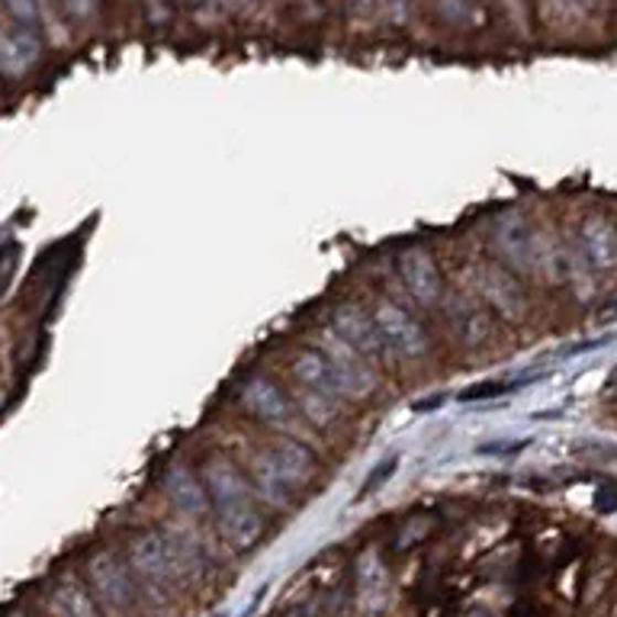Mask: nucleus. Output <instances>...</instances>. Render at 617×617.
I'll return each mask as SVG.
<instances>
[{
	"mask_svg": "<svg viewBox=\"0 0 617 617\" xmlns=\"http://www.w3.org/2000/svg\"><path fill=\"white\" fill-rule=\"evenodd\" d=\"M296 396L302 402L306 415L316 425H331L338 418V405L348 400L334 366L326 358V351H299L290 363Z\"/></svg>",
	"mask_w": 617,
	"mask_h": 617,
	"instance_id": "3",
	"label": "nucleus"
},
{
	"mask_svg": "<svg viewBox=\"0 0 617 617\" xmlns=\"http://www.w3.org/2000/svg\"><path fill=\"white\" fill-rule=\"evenodd\" d=\"M164 489H168V496H171L187 514H196V511H203L210 506V496H206L203 479H196L193 472L181 470V467H174V470L164 476Z\"/></svg>",
	"mask_w": 617,
	"mask_h": 617,
	"instance_id": "11",
	"label": "nucleus"
},
{
	"mask_svg": "<svg viewBox=\"0 0 617 617\" xmlns=\"http://www.w3.org/2000/svg\"><path fill=\"white\" fill-rule=\"evenodd\" d=\"M319 351H326V358L331 361V366H334V373H338V380H341L348 400H351V396H366V393H373L376 373H373V366H370V361L363 358L361 351H354V348H351L348 341H341L334 331H326Z\"/></svg>",
	"mask_w": 617,
	"mask_h": 617,
	"instance_id": "4",
	"label": "nucleus"
},
{
	"mask_svg": "<svg viewBox=\"0 0 617 617\" xmlns=\"http://www.w3.org/2000/svg\"><path fill=\"white\" fill-rule=\"evenodd\" d=\"M400 274L415 302H422V306L437 302V296H440V274H437L432 257L422 255V252H408L400 260Z\"/></svg>",
	"mask_w": 617,
	"mask_h": 617,
	"instance_id": "8",
	"label": "nucleus"
},
{
	"mask_svg": "<svg viewBox=\"0 0 617 617\" xmlns=\"http://www.w3.org/2000/svg\"><path fill=\"white\" fill-rule=\"evenodd\" d=\"M373 319H376V328L386 341V351H393L400 358H422L428 351V338H425L422 326L408 312H402L400 306L380 302L373 309Z\"/></svg>",
	"mask_w": 617,
	"mask_h": 617,
	"instance_id": "5",
	"label": "nucleus"
},
{
	"mask_svg": "<svg viewBox=\"0 0 617 617\" xmlns=\"http://www.w3.org/2000/svg\"><path fill=\"white\" fill-rule=\"evenodd\" d=\"M238 400L264 425H284L290 418V402L284 396V390L264 373H255L242 383Z\"/></svg>",
	"mask_w": 617,
	"mask_h": 617,
	"instance_id": "7",
	"label": "nucleus"
},
{
	"mask_svg": "<svg viewBox=\"0 0 617 617\" xmlns=\"http://www.w3.org/2000/svg\"><path fill=\"white\" fill-rule=\"evenodd\" d=\"M203 486L210 496V506L216 514L219 531L228 538V544L248 550L260 538V511H257L255 486L235 470L228 460L213 457L203 467Z\"/></svg>",
	"mask_w": 617,
	"mask_h": 617,
	"instance_id": "1",
	"label": "nucleus"
},
{
	"mask_svg": "<svg viewBox=\"0 0 617 617\" xmlns=\"http://www.w3.org/2000/svg\"><path fill=\"white\" fill-rule=\"evenodd\" d=\"M39 58V39L33 36L30 26L10 23L3 30V72L10 77L23 74L26 68H33Z\"/></svg>",
	"mask_w": 617,
	"mask_h": 617,
	"instance_id": "9",
	"label": "nucleus"
},
{
	"mask_svg": "<svg viewBox=\"0 0 617 617\" xmlns=\"http://www.w3.org/2000/svg\"><path fill=\"white\" fill-rule=\"evenodd\" d=\"M582 248H585V260L592 267L605 270L617 257V232L605 219H588L582 228Z\"/></svg>",
	"mask_w": 617,
	"mask_h": 617,
	"instance_id": "10",
	"label": "nucleus"
},
{
	"mask_svg": "<svg viewBox=\"0 0 617 617\" xmlns=\"http://www.w3.org/2000/svg\"><path fill=\"white\" fill-rule=\"evenodd\" d=\"M450 319H454V328L460 331L464 344H482L489 338V319L476 306H457Z\"/></svg>",
	"mask_w": 617,
	"mask_h": 617,
	"instance_id": "12",
	"label": "nucleus"
},
{
	"mask_svg": "<svg viewBox=\"0 0 617 617\" xmlns=\"http://www.w3.org/2000/svg\"><path fill=\"white\" fill-rule=\"evenodd\" d=\"M331 331L341 341H348L354 351H361L370 363L386 351V341H383V334L376 328V319L361 312L358 306H338V312L331 316Z\"/></svg>",
	"mask_w": 617,
	"mask_h": 617,
	"instance_id": "6",
	"label": "nucleus"
},
{
	"mask_svg": "<svg viewBox=\"0 0 617 617\" xmlns=\"http://www.w3.org/2000/svg\"><path fill=\"white\" fill-rule=\"evenodd\" d=\"M7 10L13 17H20V26H30L36 23V0H7Z\"/></svg>",
	"mask_w": 617,
	"mask_h": 617,
	"instance_id": "13",
	"label": "nucleus"
},
{
	"mask_svg": "<svg viewBox=\"0 0 617 617\" xmlns=\"http://www.w3.org/2000/svg\"><path fill=\"white\" fill-rule=\"evenodd\" d=\"M316 472V457L292 437H277L252 460V486L257 499L270 506H287L292 492H299Z\"/></svg>",
	"mask_w": 617,
	"mask_h": 617,
	"instance_id": "2",
	"label": "nucleus"
}]
</instances>
